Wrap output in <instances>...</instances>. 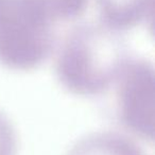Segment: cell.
Masks as SVG:
<instances>
[{
  "label": "cell",
  "instance_id": "6da1fadb",
  "mask_svg": "<svg viewBox=\"0 0 155 155\" xmlns=\"http://www.w3.org/2000/svg\"><path fill=\"white\" fill-rule=\"evenodd\" d=\"M55 49L58 83L81 97H96L110 91L132 58L121 32L102 22L73 27Z\"/></svg>",
  "mask_w": 155,
  "mask_h": 155
},
{
  "label": "cell",
  "instance_id": "7a4b0ae2",
  "mask_svg": "<svg viewBox=\"0 0 155 155\" xmlns=\"http://www.w3.org/2000/svg\"><path fill=\"white\" fill-rule=\"evenodd\" d=\"M55 25L29 0H0V64L15 71L41 66L58 45Z\"/></svg>",
  "mask_w": 155,
  "mask_h": 155
},
{
  "label": "cell",
  "instance_id": "3957f363",
  "mask_svg": "<svg viewBox=\"0 0 155 155\" xmlns=\"http://www.w3.org/2000/svg\"><path fill=\"white\" fill-rule=\"evenodd\" d=\"M117 84V115L125 129L142 139L154 138V68L151 62L131 58Z\"/></svg>",
  "mask_w": 155,
  "mask_h": 155
},
{
  "label": "cell",
  "instance_id": "277c9868",
  "mask_svg": "<svg viewBox=\"0 0 155 155\" xmlns=\"http://www.w3.org/2000/svg\"><path fill=\"white\" fill-rule=\"evenodd\" d=\"M101 22L119 32L152 19L154 0H97Z\"/></svg>",
  "mask_w": 155,
  "mask_h": 155
},
{
  "label": "cell",
  "instance_id": "5b68a950",
  "mask_svg": "<svg viewBox=\"0 0 155 155\" xmlns=\"http://www.w3.org/2000/svg\"><path fill=\"white\" fill-rule=\"evenodd\" d=\"M66 155H144V153L129 136L104 131L82 137Z\"/></svg>",
  "mask_w": 155,
  "mask_h": 155
},
{
  "label": "cell",
  "instance_id": "8992f818",
  "mask_svg": "<svg viewBox=\"0 0 155 155\" xmlns=\"http://www.w3.org/2000/svg\"><path fill=\"white\" fill-rule=\"evenodd\" d=\"M54 24L71 21L84 14L88 0H29Z\"/></svg>",
  "mask_w": 155,
  "mask_h": 155
},
{
  "label": "cell",
  "instance_id": "52a82bcc",
  "mask_svg": "<svg viewBox=\"0 0 155 155\" xmlns=\"http://www.w3.org/2000/svg\"><path fill=\"white\" fill-rule=\"evenodd\" d=\"M18 137L13 123L0 112V155H17Z\"/></svg>",
  "mask_w": 155,
  "mask_h": 155
}]
</instances>
